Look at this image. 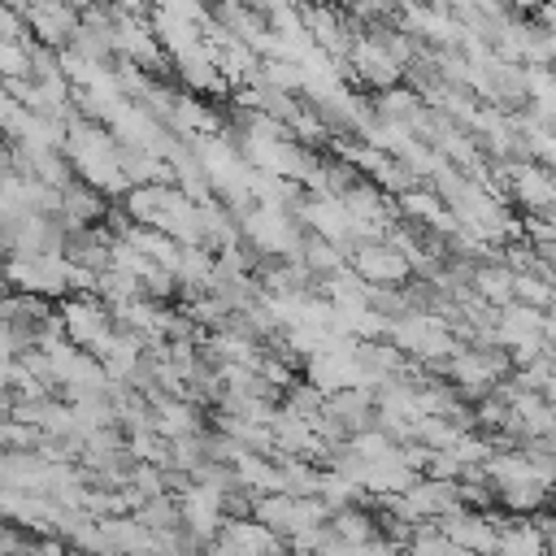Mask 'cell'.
Masks as SVG:
<instances>
[{
    "instance_id": "obj_1",
    "label": "cell",
    "mask_w": 556,
    "mask_h": 556,
    "mask_svg": "<svg viewBox=\"0 0 556 556\" xmlns=\"http://www.w3.org/2000/svg\"><path fill=\"white\" fill-rule=\"evenodd\" d=\"M352 70H356L369 87H395L404 61H400L395 43H382V39L369 35V39H356V48H352Z\"/></svg>"
},
{
    "instance_id": "obj_2",
    "label": "cell",
    "mask_w": 556,
    "mask_h": 556,
    "mask_svg": "<svg viewBox=\"0 0 556 556\" xmlns=\"http://www.w3.org/2000/svg\"><path fill=\"white\" fill-rule=\"evenodd\" d=\"M356 278L395 287V282L408 278V256L395 243H361L356 248Z\"/></svg>"
}]
</instances>
